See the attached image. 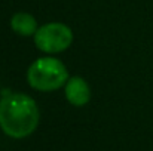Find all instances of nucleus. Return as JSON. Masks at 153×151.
Returning a JSON list of instances; mask_svg holds the SVG:
<instances>
[{
  "label": "nucleus",
  "instance_id": "obj_5",
  "mask_svg": "<svg viewBox=\"0 0 153 151\" xmlns=\"http://www.w3.org/2000/svg\"><path fill=\"white\" fill-rule=\"evenodd\" d=\"M10 28L16 34L28 37V36L36 34L39 25H37V21L33 15H30L27 12H16L10 18Z\"/></svg>",
  "mask_w": 153,
  "mask_h": 151
},
{
  "label": "nucleus",
  "instance_id": "obj_1",
  "mask_svg": "<svg viewBox=\"0 0 153 151\" xmlns=\"http://www.w3.org/2000/svg\"><path fill=\"white\" fill-rule=\"evenodd\" d=\"M36 101L25 94H9L0 101V127L15 139L31 135L39 124Z\"/></svg>",
  "mask_w": 153,
  "mask_h": 151
},
{
  "label": "nucleus",
  "instance_id": "obj_3",
  "mask_svg": "<svg viewBox=\"0 0 153 151\" xmlns=\"http://www.w3.org/2000/svg\"><path fill=\"white\" fill-rule=\"evenodd\" d=\"M73 42V31L61 22H49L40 25L34 34L37 49L45 53H59L68 49Z\"/></svg>",
  "mask_w": 153,
  "mask_h": 151
},
{
  "label": "nucleus",
  "instance_id": "obj_4",
  "mask_svg": "<svg viewBox=\"0 0 153 151\" xmlns=\"http://www.w3.org/2000/svg\"><path fill=\"white\" fill-rule=\"evenodd\" d=\"M64 92L67 101L74 107H83L91 99V89L86 80L80 76L68 77L67 83L64 85Z\"/></svg>",
  "mask_w": 153,
  "mask_h": 151
},
{
  "label": "nucleus",
  "instance_id": "obj_2",
  "mask_svg": "<svg viewBox=\"0 0 153 151\" xmlns=\"http://www.w3.org/2000/svg\"><path fill=\"white\" fill-rule=\"evenodd\" d=\"M68 80V73L65 65L51 56H43L36 59L27 70L28 85L40 92H51L62 88Z\"/></svg>",
  "mask_w": 153,
  "mask_h": 151
}]
</instances>
